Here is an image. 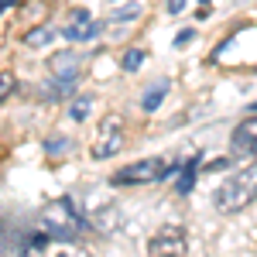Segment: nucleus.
I'll use <instances>...</instances> for the list:
<instances>
[{
  "label": "nucleus",
  "mask_w": 257,
  "mask_h": 257,
  "mask_svg": "<svg viewBox=\"0 0 257 257\" xmlns=\"http://www.w3.org/2000/svg\"><path fill=\"white\" fill-rule=\"evenodd\" d=\"M254 199H257V165H247V168L233 172V175L219 185L213 202H216V209L223 216H233L240 209H247Z\"/></svg>",
  "instance_id": "obj_1"
},
{
  "label": "nucleus",
  "mask_w": 257,
  "mask_h": 257,
  "mask_svg": "<svg viewBox=\"0 0 257 257\" xmlns=\"http://www.w3.org/2000/svg\"><path fill=\"white\" fill-rule=\"evenodd\" d=\"M41 223H45V230L52 233V240H76V233L89 226V219L82 216L79 202L69 199V196L48 202V206L41 209Z\"/></svg>",
  "instance_id": "obj_2"
},
{
  "label": "nucleus",
  "mask_w": 257,
  "mask_h": 257,
  "mask_svg": "<svg viewBox=\"0 0 257 257\" xmlns=\"http://www.w3.org/2000/svg\"><path fill=\"white\" fill-rule=\"evenodd\" d=\"M182 168V161H165V158H141L134 165H123L117 175L110 178V185H144V182H161L172 172Z\"/></svg>",
  "instance_id": "obj_3"
},
{
  "label": "nucleus",
  "mask_w": 257,
  "mask_h": 257,
  "mask_svg": "<svg viewBox=\"0 0 257 257\" xmlns=\"http://www.w3.org/2000/svg\"><path fill=\"white\" fill-rule=\"evenodd\" d=\"M120 148H123V123H120V117H113V113H110V117L99 120L89 155H93V161H110Z\"/></svg>",
  "instance_id": "obj_4"
},
{
  "label": "nucleus",
  "mask_w": 257,
  "mask_h": 257,
  "mask_svg": "<svg viewBox=\"0 0 257 257\" xmlns=\"http://www.w3.org/2000/svg\"><path fill=\"white\" fill-rule=\"evenodd\" d=\"M62 38L69 41H96L99 38V21L86 11V7H76V11H69V21H65V28H62Z\"/></svg>",
  "instance_id": "obj_5"
},
{
  "label": "nucleus",
  "mask_w": 257,
  "mask_h": 257,
  "mask_svg": "<svg viewBox=\"0 0 257 257\" xmlns=\"http://www.w3.org/2000/svg\"><path fill=\"white\" fill-rule=\"evenodd\" d=\"M230 151H233V158H254L257 155V113H250L247 120H240L233 127Z\"/></svg>",
  "instance_id": "obj_6"
},
{
  "label": "nucleus",
  "mask_w": 257,
  "mask_h": 257,
  "mask_svg": "<svg viewBox=\"0 0 257 257\" xmlns=\"http://www.w3.org/2000/svg\"><path fill=\"white\" fill-rule=\"evenodd\" d=\"M148 257H189V247H185L182 233H175V230L168 226L165 233L148 240Z\"/></svg>",
  "instance_id": "obj_7"
},
{
  "label": "nucleus",
  "mask_w": 257,
  "mask_h": 257,
  "mask_svg": "<svg viewBox=\"0 0 257 257\" xmlns=\"http://www.w3.org/2000/svg\"><path fill=\"white\" fill-rule=\"evenodd\" d=\"M48 69H52V79L69 82V86L79 82V55H76V52H59V55H52Z\"/></svg>",
  "instance_id": "obj_8"
},
{
  "label": "nucleus",
  "mask_w": 257,
  "mask_h": 257,
  "mask_svg": "<svg viewBox=\"0 0 257 257\" xmlns=\"http://www.w3.org/2000/svg\"><path fill=\"white\" fill-rule=\"evenodd\" d=\"M168 89H172V82L165 79V76H161V79H155L151 86H144V96H141V110H144V113H155V110L161 106V99L168 96Z\"/></svg>",
  "instance_id": "obj_9"
},
{
  "label": "nucleus",
  "mask_w": 257,
  "mask_h": 257,
  "mask_svg": "<svg viewBox=\"0 0 257 257\" xmlns=\"http://www.w3.org/2000/svg\"><path fill=\"white\" fill-rule=\"evenodd\" d=\"M199 161H202L199 155L182 161V168H178V185H175L178 196H189V192H192V185H196V178H199Z\"/></svg>",
  "instance_id": "obj_10"
},
{
  "label": "nucleus",
  "mask_w": 257,
  "mask_h": 257,
  "mask_svg": "<svg viewBox=\"0 0 257 257\" xmlns=\"http://www.w3.org/2000/svg\"><path fill=\"white\" fill-rule=\"evenodd\" d=\"M93 103H96V99L89 96V93H76V96L69 99V120H76V123L89 120V110H93Z\"/></svg>",
  "instance_id": "obj_11"
},
{
  "label": "nucleus",
  "mask_w": 257,
  "mask_h": 257,
  "mask_svg": "<svg viewBox=\"0 0 257 257\" xmlns=\"http://www.w3.org/2000/svg\"><path fill=\"white\" fill-rule=\"evenodd\" d=\"M117 223H120V209L117 206H103L96 213V219H93V226H96L103 237H110L113 230H117Z\"/></svg>",
  "instance_id": "obj_12"
},
{
  "label": "nucleus",
  "mask_w": 257,
  "mask_h": 257,
  "mask_svg": "<svg viewBox=\"0 0 257 257\" xmlns=\"http://www.w3.org/2000/svg\"><path fill=\"white\" fill-rule=\"evenodd\" d=\"M72 151V141L65 138V134H52V138L45 141V155L48 158H62V155H69Z\"/></svg>",
  "instance_id": "obj_13"
},
{
  "label": "nucleus",
  "mask_w": 257,
  "mask_h": 257,
  "mask_svg": "<svg viewBox=\"0 0 257 257\" xmlns=\"http://www.w3.org/2000/svg\"><path fill=\"white\" fill-rule=\"evenodd\" d=\"M52 38H55L52 28H31V31L24 35V45H28V48H41V45H48Z\"/></svg>",
  "instance_id": "obj_14"
},
{
  "label": "nucleus",
  "mask_w": 257,
  "mask_h": 257,
  "mask_svg": "<svg viewBox=\"0 0 257 257\" xmlns=\"http://www.w3.org/2000/svg\"><path fill=\"white\" fill-rule=\"evenodd\" d=\"M141 14H144L141 4H123V7H113L110 11V21H138Z\"/></svg>",
  "instance_id": "obj_15"
},
{
  "label": "nucleus",
  "mask_w": 257,
  "mask_h": 257,
  "mask_svg": "<svg viewBox=\"0 0 257 257\" xmlns=\"http://www.w3.org/2000/svg\"><path fill=\"white\" fill-rule=\"evenodd\" d=\"M141 62H144V48H131V52L123 55V69H127V72H138Z\"/></svg>",
  "instance_id": "obj_16"
},
{
  "label": "nucleus",
  "mask_w": 257,
  "mask_h": 257,
  "mask_svg": "<svg viewBox=\"0 0 257 257\" xmlns=\"http://www.w3.org/2000/svg\"><path fill=\"white\" fill-rule=\"evenodd\" d=\"M14 93H18V79H14V76H11V72L4 69V93H0V96H4V99H11Z\"/></svg>",
  "instance_id": "obj_17"
},
{
  "label": "nucleus",
  "mask_w": 257,
  "mask_h": 257,
  "mask_svg": "<svg viewBox=\"0 0 257 257\" xmlns=\"http://www.w3.org/2000/svg\"><path fill=\"white\" fill-rule=\"evenodd\" d=\"M192 38H196V31H192V28H185V31H178V35H175V48H185V45H189Z\"/></svg>",
  "instance_id": "obj_18"
},
{
  "label": "nucleus",
  "mask_w": 257,
  "mask_h": 257,
  "mask_svg": "<svg viewBox=\"0 0 257 257\" xmlns=\"http://www.w3.org/2000/svg\"><path fill=\"white\" fill-rule=\"evenodd\" d=\"M55 257H89L86 250H79V247H65V250H59Z\"/></svg>",
  "instance_id": "obj_19"
},
{
  "label": "nucleus",
  "mask_w": 257,
  "mask_h": 257,
  "mask_svg": "<svg viewBox=\"0 0 257 257\" xmlns=\"http://www.w3.org/2000/svg\"><path fill=\"white\" fill-rule=\"evenodd\" d=\"M219 168H230V158H216L206 165V172H219Z\"/></svg>",
  "instance_id": "obj_20"
},
{
  "label": "nucleus",
  "mask_w": 257,
  "mask_h": 257,
  "mask_svg": "<svg viewBox=\"0 0 257 257\" xmlns=\"http://www.w3.org/2000/svg\"><path fill=\"white\" fill-rule=\"evenodd\" d=\"M185 11V0H168V14H182Z\"/></svg>",
  "instance_id": "obj_21"
},
{
  "label": "nucleus",
  "mask_w": 257,
  "mask_h": 257,
  "mask_svg": "<svg viewBox=\"0 0 257 257\" xmlns=\"http://www.w3.org/2000/svg\"><path fill=\"white\" fill-rule=\"evenodd\" d=\"M250 113H257V103H250Z\"/></svg>",
  "instance_id": "obj_22"
},
{
  "label": "nucleus",
  "mask_w": 257,
  "mask_h": 257,
  "mask_svg": "<svg viewBox=\"0 0 257 257\" xmlns=\"http://www.w3.org/2000/svg\"><path fill=\"white\" fill-rule=\"evenodd\" d=\"M21 257H35V250H28V254H21Z\"/></svg>",
  "instance_id": "obj_23"
},
{
  "label": "nucleus",
  "mask_w": 257,
  "mask_h": 257,
  "mask_svg": "<svg viewBox=\"0 0 257 257\" xmlns=\"http://www.w3.org/2000/svg\"><path fill=\"white\" fill-rule=\"evenodd\" d=\"M199 4H202V7H206V4H209V0H199Z\"/></svg>",
  "instance_id": "obj_24"
}]
</instances>
